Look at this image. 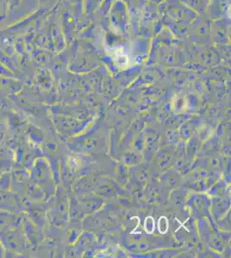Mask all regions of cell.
Returning a JSON list of instances; mask_svg holds the SVG:
<instances>
[{
	"instance_id": "obj_1",
	"label": "cell",
	"mask_w": 231,
	"mask_h": 258,
	"mask_svg": "<svg viewBox=\"0 0 231 258\" xmlns=\"http://www.w3.org/2000/svg\"><path fill=\"white\" fill-rule=\"evenodd\" d=\"M168 226H169V223H168V220H167V217L162 216V217H161L160 219H159V232H161V233H162V234H165V233H166V232L168 231Z\"/></svg>"
},
{
	"instance_id": "obj_2",
	"label": "cell",
	"mask_w": 231,
	"mask_h": 258,
	"mask_svg": "<svg viewBox=\"0 0 231 258\" xmlns=\"http://www.w3.org/2000/svg\"><path fill=\"white\" fill-rule=\"evenodd\" d=\"M150 217L146 218V220H145V223H144V230H145V232L147 233H149V234H151L155 231V220L151 217L150 219Z\"/></svg>"
}]
</instances>
